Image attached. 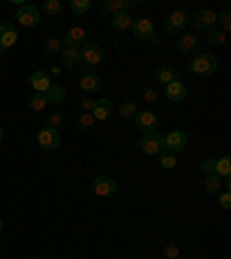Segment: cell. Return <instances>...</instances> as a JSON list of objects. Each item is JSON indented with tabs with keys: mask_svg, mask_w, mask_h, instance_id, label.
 Returning <instances> with one entry per match:
<instances>
[{
	"mask_svg": "<svg viewBox=\"0 0 231 259\" xmlns=\"http://www.w3.org/2000/svg\"><path fill=\"white\" fill-rule=\"evenodd\" d=\"M188 70L192 74L201 76V79H208L217 72V56H210V54H199V56H192V60L188 63Z\"/></svg>",
	"mask_w": 231,
	"mask_h": 259,
	"instance_id": "obj_1",
	"label": "cell"
},
{
	"mask_svg": "<svg viewBox=\"0 0 231 259\" xmlns=\"http://www.w3.org/2000/svg\"><path fill=\"white\" fill-rule=\"evenodd\" d=\"M132 35H134L139 42H146V44H157V32H155V26L148 16H139L132 21Z\"/></svg>",
	"mask_w": 231,
	"mask_h": 259,
	"instance_id": "obj_2",
	"label": "cell"
},
{
	"mask_svg": "<svg viewBox=\"0 0 231 259\" xmlns=\"http://www.w3.org/2000/svg\"><path fill=\"white\" fill-rule=\"evenodd\" d=\"M81 60L88 65V67H97V65L104 60V49L97 42H83L81 44Z\"/></svg>",
	"mask_w": 231,
	"mask_h": 259,
	"instance_id": "obj_3",
	"label": "cell"
},
{
	"mask_svg": "<svg viewBox=\"0 0 231 259\" xmlns=\"http://www.w3.org/2000/svg\"><path fill=\"white\" fill-rule=\"evenodd\" d=\"M141 151L146 153V155H160L162 151H164V137L157 132V130H153V132H146L144 137H141Z\"/></svg>",
	"mask_w": 231,
	"mask_h": 259,
	"instance_id": "obj_4",
	"label": "cell"
},
{
	"mask_svg": "<svg viewBox=\"0 0 231 259\" xmlns=\"http://www.w3.org/2000/svg\"><path fill=\"white\" fill-rule=\"evenodd\" d=\"M134 5H136V0H102V3L97 5V10H100V14L102 16H109V19H111L113 14L127 12V10H132Z\"/></svg>",
	"mask_w": 231,
	"mask_h": 259,
	"instance_id": "obj_5",
	"label": "cell"
},
{
	"mask_svg": "<svg viewBox=\"0 0 231 259\" xmlns=\"http://www.w3.org/2000/svg\"><path fill=\"white\" fill-rule=\"evenodd\" d=\"M188 23H190V16L185 14L183 10H176V12H171V14L167 16V21H164V30H167L169 35H180Z\"/></svg>",
	"mask_w": 231,
	"mask_h": 259,
	"instance_id": "obj_6",
	"label": "cell"
},
{
	"mask_svg": "<svg viewBox=\"0 0 231 259\" xmlns=\"http://www.w3.org/2000/svg\"><path fill=\"white\" fill-rule=\"evenodd\" d=\"M16 21L21 23L23 28H35L39 23V10L35 5H26L23 3L19 7V12H16Z\"/></svg>",
	"mask_w": 231,
	"mask_h": 259,
	"instance_id": "obj_7",
	"label": "cell"
},
{
	"mask_svg": "<svg viewBox=\"0 0 231 259\" xmlns=\"http://www.w3.org/2000/svg\"><path fill=\"white\" fill-rule=\"evenodd\" d=\"M16 42H19V30L14 23H0V54L10 51Z\"/></svg>",
	"mask_w": 231,
	"mask_h": 259,
	"instance_id": "obj_8",
	"label": "cell"
},
{
	"mask_svg": "<svg viewBox=\"0 0 231 259\" xmlns=\"http://www.w3.org/2000/svg\"><path fill=\"white\" fill-rule=\"evenodd\" d=\"M93 192L97 197H113V194L118 192V183L111 176H97L93 181Z\"/></svg>",
	"mask_w": 231,
	"mask_h": 259,
	"instance_id": "obj_9",
	"label": "cell"
},
{
	"mask_svg": "<svg viewBox=\"0 0 231 259\" xmlns=\"http://www.w3.org/2000/svg\"><path fill=\"white\" fill-rule=\"evenodd\" d=\"M192 23H194V28H199V30H213V28L217 26V14L213 10H197V14H194V19H192Z\"/></svg>",
	"mask_w": 231,
	"mask_h": 259,
	"instance_id": "obj_10",
	"label": "cell"
},
{
	"mask_svg": "<svg viewBox=\"0 0 231 259\" xmlns=\"http://www.w3.org/2000/svg\"><path fill=\"white\" fill-rule=\"evenodd\" d=\"M60 144V135L58 130H51V127H42L37 132V146L44 148V151H56Z\"/></svg>",
	"mask_w": 231,
	"mask_h": 259,
	"instance_id": "obj_11",
	"label": "cell"
},
{
	"mask_svg": "<svg viewBox=\"0 0 231 259\" xmlns=\"http://www.w3.org/2000/svg\"><path fill=\"white\" fill-rule=\"evenodd\" d=\"M185 146H188V137H185V132H180V130H173V132H169V135L164 137V151L173 153V155H178Z\"/></svg>",
	"mask_w": 231,
	"mask_h": 259,
	"instance_id": "obj_12",
	"label": "cell"
},
{
	"mask_svg": "<svg viewBox=\"0 0 231 259\" xmlns=\"http://www.w3.org/2000/svg\"><path fill=\"white\" fill-rule=\"evenodd\" d=\"M134 125H136V130H141V132H153V130H157V116H155V111H136V116L134 118Z\"/></svg>",
	"mask_w": 231,
	"mask_h": 259,
	"instance_id": "obj_13",
	"label": "cell"
},
{
	"mask_svg": "<svg viewBox=\"0 0 231 259\" xmlns=\"http://www.w3.org/2000/svg\"><path fill=\"white\" fill-rule=\"evenodd\" d=\"M58 58H60V67L72 70V67H76L81 63V47H63Z\"/></svg>",
	"mask_w": 231,
	"mask_h": 259,
	"instance_id": "obj_14",
	"label": "cell"
},
{
	"mask_svg": "<svg viewBox=\"0 0 231 259\" xmlns=\"http://www.w3.org/2000/svg\"><path fill=\"white\" fill-rule=\"evenodd\" d=\"M176 49L183 56H192V54H197V49H199V39L194 37L192 32H180L176 39Z\"/></svg>",
	"mask_w": 231,
	"mask_h": 259,
	"instance_id": "obj_15",
	"label": "cell"
},
{
	"mask_svg": "<svg viewBox=\"0 0 231 259\" xmlns=\"http://www.w3.org/2000/svg\"><path fill=\"white\" fill-rule=\"evenodd\" d=\"M83 42H88V32L83 26H72L70 30L65 32L63 44L65 47H81Z\"/></svg>",
	"mask_w": 231,
	"mask_h": 259,
	"instance_id": "obj_16",
	"label": "cell"
},
{
	"mask_svg": "<svg viewBox=\"0 0 231 259\" xmlns=\"http://www.w3.org/2000/svg\"><path fill=\"white\" fill-rule=\"evenodd\" d=\"M79 86H81L83 93H97L100 88H102V76L97 74V72H93V70H86L83 76H81V81H79Z\"/></svg>",
	"mask_w": 231,
	"mask_h": 259,
	"instance_id": "obj_17",
	"label": "cell"
},
{
	"mask_svg": "<svg viewBox=\"0 0 231 259\" xmlns=\"http://www.w3.org/2000/svg\"><path fill=\"white\" fill-rule=\"evenodd\" d=\"M164 97H167L169 102H183L185 97H188V86L180 79L171 81L167 86V91H164Z\"/></svg>",
	"mask_w": 231,
	"mask_h": 259,
	"instance_id": "obj_18",
	"label": "cell"
},
{
	"mask_svg": "<svg viewBox=\"0 0 231 259\" xmlns=\"http://www.w3.org/2000/svg\"><path fill=\"white\" fill-rule=\"evenodd\" d=\"M93 118L95 120H109L113 116V104L111 100L102 97V100H95V107H93Z\"/></svg>",
	"mask_w": 231,
	"mask_h": 259,
	"instance_id": "obj_19",
	"label": "cell"
},
{
	"mask_svg": "<svg viewBox=\"0 0 231 259\" xmlns=\"http://www.w3.org/2000/svg\"><path fill=\"white\" fill-rule=\"evenodd\" d=\"M30 86L35 93H47L49 88H51V76H49V72L39 70V72H32L30 74Z\"/></svg>",
	"mask_w": 231,
	"mask_h": 259,
	"instance_id": "obj_20",
	"label": "cell"
},
{
	"mask_svg": "<svg viewBox=\"0 0 231 259\" xmlns=\"http://www.w3.org/2000/svg\"><path fill=\"white\" fill-rule=\"evenodd\" d=\"M132 16H129V12H120V14H113L111 16V28L116 32H125V30H129L132 28Z\"/></svg>",
	"mask_w": 231,
	"mask_h": 259,
	"instance_id": "obj_21",
	"label": "cell"
},
{
	"mask_svg": "<svg viewBox=\"0 0 231 259\" xmlns=\"http://www.w3.org/2000/svg\"><path fill=\"white\" fill-rule=\"evenodd\" d=\"M155 81L157 83H164V86H169L171 81H176L178 79V72L173 70V67H167V65H162V67H157L155 70Z\"/></svg>",
	"mask_w": 231,
	"mask_h": 259,
	"instance_id": "obj_22",
	"label": "cell"
},
{
	"mask_svg": "<svg viewBox=\"0 0 231 259\" xmlns=\"http://www.w3.org/2000/svg\"><path fill=\"white\" fill-rule=\"evenodd\" d=\"M44 97H47V102L60 104V102H65V97H67V91H65L63 86H58V83H51V88L44 93Z\"/></svg>",
	"mask_w": 231,
	"mask_h": 259,
	"instance_id": "obj_23",
	"label": "cell"
},
{
	"mask_svg": "<svg viewBox=\"0 0 231 259\" xmlns=\"http://www.w3.org/2000/svg\"><path fill=\"white\" fill-rule=\"evenodd\" d=\"M204 190L208 194H217L222 190V181H220V176H215V174H208L206 176V181H204Z\"/></svg>",
	"mask_w": 231,
	"mask_h": 259,
	"instance_id": "obj_24",
	"label": "cell"
},
{
	"mask_svg": "<svg viewBox=\"0 0 231 259\" xmlns=\"http://www.w3.org/2000/svg\"><path fill=\"white\" fill-rule=\"evenodd\" d=\"M206 42H208L210 47H224V44H226V32L213 28V30H208V37H206Z\"/></svg>",
	"mask_w": 231,
	"mask_h": 259,
	"instance_id": "obj_25",
	"label": "cell"
},
{
	"mask_svg": "<svg viewBox=\"0 0 231 259\" xmlns=\"http://www.w3.org/2000/svg\"><path fill=\"white\" fill-rule=\"evenodd\" d=\"M229 174H231V157L224 155V157H220V160H215V176L229 178Z\"/></svg>",
	"mask_w": 231,
	"mask_h": 259,
	"instance_id": "obj_26",
	"label": "cell"
},
{
	"mask_svg": "<svg viewBox=\"0 0 231 259\" xmlns=\"http://www.w3.org/2000/svg\"><path fill=\"white\" fill-rule=\"evenodd\" d=\"M47 97L42 95V93H32L30 95V100H28V107L32 109V111H44L47 109Z\"/></svg>",
	"mask_w": 231,
	"mask_h": 259,
	"instance_id": "obj_27",
	"label": "cell"
},
{
	"mask_svg": "<svg viewBox=\"0 0 231 259\" xmlns=\"http://www.w3.org/2000/svg\"><path fill=\"white\" fill-rule=\"evenodd\" d=\"M136 111H139V104L132 102V100H127V102H123V104L118 107V113L123 116V118H134Z\"/></svg>",
	"mask_w": 231,
	"mask_h": 259,
	"instance_id": "obj_28",
	"label": "cell"
},
{
	"mask_svg": "<svg viewBox=\"0 0 231 259\" xmlns=\"http://www.w3.org/2000/svg\"><path fill=\"white\" fill-rule=\"evenodd\" d=\"M63 123H65V116H63V111H51V113H49V116H47V120H44V127L58 130Z\"/></svg>",
	"mask_w": 231,
	"mask_h": 259,
	"instance_id": "obj_29",
	"label": "cell"
},
{
	"mask_svg": "<svg viewBox=\"0 0 231 259\" xmlns=\"http://www.w3.org/2000/svg\"><path fill=\"white\" fill-rule=\"evenodd\" d=\"M90 7H93L90 0H72V3H70V10L74 12V14H79V16L88 14V12H90Z\"/></svg>",
	"mask_w": 231,
	"mask_h": 259,
	"instance_id": "obj_30",
	"label": "cell"
},
{
	"mask_svg": "<svg viewBox=\"0 0 231 259\" xmlns=\"http://www.w3.org/2000/svg\"><path fill=\"white\" fill-rule=\"evenodd\" d=\"M93 125H95L93 113H81L79 118H76V127H79V132H90Z\"/></svg>",
	"mask_w": 231,
	"mask_h": 259,
	"instance_id": "obj_31",
	"label": "cell"
},
{
	"mask_svg": "<svg viewBox=\"0 0 231 259\" xmlns=\"http://www.w3.org/2000/svg\"><path fill=\"white\" fill-rule=\"evenodd\" d=\"M42 10L47 12L49 16H58V14H63V3H60V0H44Z\"/></svg>",
	"mask_w": 231,
	"mask_h": 259,
	"instance_id": "obj_32",
	"label": "cell"
},
{
	"mask_svg": "<svg viewBox=\"0 0 231 259\" xmlns=\"http://www.w3.org/2000/svg\"><path fill=\"white\" fill-rule=\"evenodd\" d=\"M63 39L60 37H51V39H47V44H44V49H47V54L49 56H58L60 51H63Z\"/></svg>",
	"mask_w": 231,
	"mask_h": 259,
	"instance_id": "obj_33",
	"label": "cell"
},
{
	"mask_svg": "<svg viewBox=\"0 0 231 259\" xmlns=\"http://www.w3.org/2000/svg\"><path fill=\"white\" fill-rule=\"evenodd\" d=\"M178 164V157L173 155V153H169V151H162L160 153V167L162 169H173Z\"/></svg>",
	"mask_w": 231,
	"mask_h": 259,
	"instance_id": "obj_34",
	"label": "cell"
},
{
	"mask_svg": "<svg viewBox=\"0 0 231 259\" xmlns=\"http://www.w3.org/2000/svg\"><path fill=\"white\" fill-rule=\"evenodd\" d=\"M141 97H144L146 104H155L157 100H160V93H157L153 86H144V91H141Z\"/></svg>",
	"mask_w": 231,
	"mask_h": 259,
	"instance_id": "obj_35",
	"label": "cell"
},
{
	"mask_svg": "<svg viewBox=\"0 0 231 259\" xmlns=\"http://www.w3.org/2000/svg\"><path fill=\"white\" fill-rule=\"evenodd\" d=\"M217 23H220V26H222V32H226V30H229V28H231V14H229V12H222V14H217Z\"/></svg>",
	"mask_w": 231,
	"mask_h": 259,
	"instance_id": "obj_36",
	"label": "cell"
},
{
	"mask_svg": "<svg viewBox=\"0 0 231 259\" xmlns=\"http://www.w3.org/2000/svg\"><path fill=\"white\" fill-rule=\"evenodd\" d=\"M164 257L167 259H180V248H178V245H167V248H164Z\"/></svg>",
	"mask_w": 231,
	"mask_h": 259,
	"instance_id": "obj_37",
	"label": "cell"
},
{
	"mask_svg": "<svg viewBox=\"0 0 231 259\" xmlns=\"http://www.w3.org/2000/svg\"><path fill=\"white\" fill-rule=\"evenodd\" d=\"M220 206H222L224 210L231 208V192H229V190H224V192L220 194Z\"/></svg>",
	"mask_w": 231,
	"mask_h": 259,
	"instance_id": "obj_38",
	"label": "cell"
},
{
	"mask_svg": "<svg viewBox=\"0 0 231 259\" xmlns=\"http://www.w3.org/2000/svg\"><path fill=\"white\" fill-rule=\"evenodd\" d=\"M93 107H95V100H90V97H83V100H81V109H83V113H90Z\"/></svg>",
	"mask_w": 231,
	"mask_h": 259,
	"instance_id": "obj_39",
	"label": "cell"
},
{
	"mask_svg": "<svg viewBox=\"0 0 231 259\" xmlns=\"http://www.w3.org/2000/svg\"><path fill=\"white\" fill-rule=\"evenodd\" d=\"M201 171L208 176V174H215V160H206L204 164H201Z\"/></svg>",
	"mask_w": 231,
	"mask_h": 259,
	"instance_id": "obj_40",
	"label": "cell"
},
{
	"mask_svg": "<svg viewBox=\"0 0 231 259\" xmlns=\"http://www.w3.org/2000/svg\"><path fill=\"white\" fill-rule=\"evenodd\" d=\"M60 72H63V67H51V72H49V76H51V74H60Z\"/></svg>",
	"mask_w": 231,
	"mask_h": 259,
	"instance_id": "obj_41",
	"label": "cell"
},
{
	"mask_svg": "<svg viewBox=\"0 0 231 259\" xmlns=\"http://www.w3.org/2000/svg\"><path fill=\"white\" fill-rule=\"evenodd\" d=\"M0 141H3V127H0Z\"/></svg>",
	"mask_w": 231,
	"mask_h": 259,
	"instance_id": "obj_42",
	"label": "cell"
},
{
	"mask_svg": "<svg viewBox=\"0 0 231 259\" xmlns=\"http://www.w3.org/2000/svg\"><path fill=\"white\" fill-rule=\"evenodd\" d=\"M0 232H3V220H0Z\"/></svg>",
	"mask_w": 231,
	"mask_h": 259,
	"instance_id": "obj_43",
	"label": "cell"
}]
</instances>
